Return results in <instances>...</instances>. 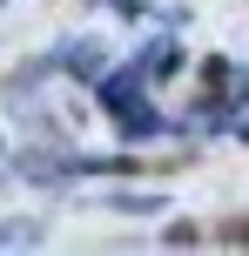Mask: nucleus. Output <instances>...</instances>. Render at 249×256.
I'll use <instances>...</instances> for the list:
<instances>
[{"mask_svg": "<svg viewBox=\"0 0 249 256\" xmlns=\"http://www.w3.org/2000/svg\"><path fill=\"white\" fill-rule=\"evenodd\" d=\"M175 68H182V48H175V40H148L142 61H135V81H155V88H162Z\"/></svg>", "mask_w": 249, "mask_h": 256, "instance_id": "obj_1", "label": "nucleus"}, {"mask_svg": "<svg viewBox=\"0 0 249 256\" xmlns=\"http://www.w3.org/2000/svg\"><path fill=\"white\" fill-rule=\"evenodd\" d=\"M67 68H74V74H108V48H94V40H74V48H67Z\"/></svg>", "mask_w": 249, "mask_h": 256, "instance_id": "obj_2", "label": "nucleus"}, {"mask_svg": "<svg viewBox=\"0 0 249 256\" xmlns=\"http://www.w3.org/2000/svg\"><path fill=\"white\" fill-rule=\"evenodd\" d=\"M108 209H121V216H162V196H135V189H115V196H108Z\"/></svg>", "mask_w": 249, "mask_h": 256, "instance_id": "obj_3", "label": "nucleus"}, {"mask_svg": "<svg viewBox=\"0 0 249 256\" xmlns=\"http://www.w3.org/2000/svg\"><path fill=\"white\" fill-rule=\"evenodd\" d=\"M243 142H249V122H243Z\"/></svg>", "mask_w": 249, "mask_h": 256, "instance_id": "obj_4", "label": "nucleus"}]
</instances>
